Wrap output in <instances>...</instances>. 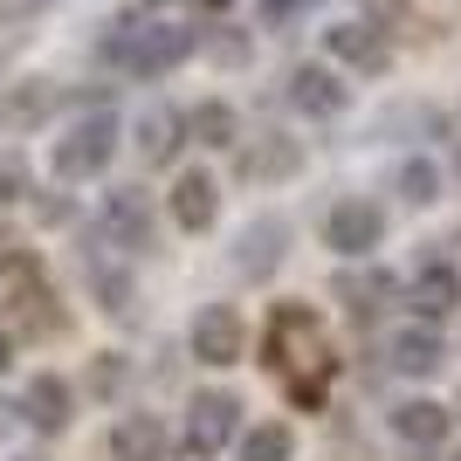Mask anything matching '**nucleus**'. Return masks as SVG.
Here are the masks:
<instances>
[{"label":"nucleus","mask_w":461,"mask_h":461,"mask_svg":"<svg viewBox=\"0 0 461 461\" xmlns=\"http://www.w3.org/2000/svg\"><path fill=\"white\" fill-rule=\"evenodd\" d=\"M90 289L104 296V310H131V276L124 269H90Z\"/></svg>","instance_id":"obj_24"},{"label":"nucleus","mask_w":461,"mask_h":461,"mask_svg":"<svg viewBox=\"0 0 461 461\" xmlns=\"http://www.w3.org/2000/svg\"><path fill=\"white\" fill-rule=\"evenodd\" d=\"M283 241H289V228L283 221H255L249 234H241V255H234V262H241V269H276V255H283Z\"/></svg>","instance_id":"obj_19"},{"label":"nucleus","mask_w":461,"mask_h":461,"mask_svg":"<svg viewBox=\"0 0 461 461\" xmlns=\"http://www.w3.org/2000/svg\"><path fill=\"white\" fill-rule=\"evenodd\" d=\"M28 193V166L21 158H0V200H21Z\"/></svg>","instance_id":"obj_25"},{"label":"nucleus","mask_w":461,"mask_h":461,"mask_svg":"<svg viewBox=\"0 0 461 461\" xmlns=\"http://www.w3.org/2000/svg\"><path fill=\"white\" fill-rule=\"evenodd\" d=\"M186 131L200 138V145H234L241 117H234V104H200V111H186Z\"/></svg>","instance_id":"obj_20"},{"label":"nucleus","mask_w":461,"mask_h":461,"mask_svg":"<svg viewBox=\"0 0 461 461\" xmlns=\"http://www.w3.org/2000/svg\"><path fill=\"white\" fill-rule=\"evenodd\" d=\"M179 461H207V447H193V455H179Z\"/></svg>","instance_id":"obj_29"},{"label":"nucleus","mask_w":461,"mask_h":461,"mask_svg":"<svg viewBox=\"0 0 461 461\" xmlns=\"http://www.w3.org/2000/svg\"><path fill=\"white\" fill-rule=\"evenodd\" d=\"M7 262H14V234L0 228V269H7Z\"/></svg>","instance_id":"obj_27"},{"label":"nucleus","mask_w":461,"mask_h":461,"mask_svg":"<svg viewBox=\"0 0 461 461\" xmlns=\"http://www.w3.org/2000/svg\"><path fill=\"white\" fill-rule=\"evenodd\" d=\"M289 455H296V434L276 427V420H262V427L241 434V461H289Z\"/></svg>","instance_id":"obj_21"},{"label":"nucleus","mask_w":461,"mask_h":461,"mask_svg":"<svg viewBox=\"0 0 461 461\" xmlns=\"http://www.w3.org/2000/svg\"><path fill=\"white\" fill-rule=\"evenodd\" d=\"M117 379H124V366H117V358H104V366H96V393H111Z\"/></svg>","instance_id":"obj_26"},{"label":"nucleus","mask_w":461,"mask_h":461,"mask_svg":"<svg viewBox=\"0 0 461 461\" xmlns=\"http://www.w3.org/2000/svg\"><path fill=\"white\" fill-rule=\"evenodd\" d=\"M111 461H166V427L152 413H124L111 427Z\"/></svg>","instance_id":"obj_14"},{"label":"nucleus","mask_w":461,"mask_h":461,"mask_svg":"<svg viewBox=\"0 0 461 461\" xmlns=\"http://www.w3.org/2000/svg\"><path fill=\"white\" fill-rule=\"evenodd\" d=\"M455 173H461V158H455Z\"/></svg>","instance_id":"obj_31"},{"label":"nucleus","mask_w":461,"mask_h":461,"mask_svg":"<svg viewBox=\"0 0 461 461\" xmlns=\"http://www.w3.org/2000/svg\"><path fill=\"white\" fill-rule=\"evenodd\" d=\"M186 434H193V447H221L228 434H241V400L234 393H200L186 406Z\"/></svg>","instance_id":"obj_9"},{"label":"nucleus","mask_w":461,"mask_h":461,"mask_svg":"<svg viewBox=\"0 0 461 461\" xmlns=\"http://www.w3.org/2000/svg\"><path fill=\"white\" fill-rule=\"evenodd\" d=\"M241 338H249V324H241L234 303H207L193 317V358H200V366H234V358H241Z\"/></svg>","instance_id":"obj_4"},{"label":"nucleus","mask_w":461,"mask_h":461,"mask_svg":"<svg viewBox=\"0 0 461 461\" xmlns=\"http://www.w3.org/2000/svg\"><path fill=\"white\" fill-rule=\"evenodd\" d=\"M193 28H173V21H117L111 35H104V56L117 69H131V77H166L179 62L193 56Z\"/></svg>","instance_id":"obj_1"},{"label":"nucleus","mask_w":461,"mask_h":461,"mask_svg":"<svg viewBox=\"0 0 461 461\" xmlns=\"http://www.w3.org/2000/svg\"><path fill=\"white\" fill-rule=\"evenodd\" d=\"M330 56L351 62V69H372L379 77L385 62H393V49H385V28H372V21H338V28H324Z\"/></svg>","instance_id":"obj_7"},{"label":"nucleus","mask_w":461,"mask_h":461,"mask_svg":"<svg viewBox=\"0 0 461 461\" xmlns=\"http://www.w3.org/2000/svg\"><path fill=\"white\" fill-rule=\"evenodd\" d=\"M296 166H303V138L262 131L255 145H241V173H249V179H289Z\"/></svg>","instance_id":"obj_11"},{"label":"nucleus","mask_w":461,"mask_h":461,"mask_svg":"<svg viewBox=\"0 0 461 461\" xmlns=\"http://www.w3.org/2000/svg\"><path fill=\"white\" fill-rule=\"evenodd\" d=\"M324 241L338 255H372L385 241V207H372V200H338V207L324 213Z\"/></svg>","instance_id":"obj_3"},{"label":"nucleus","mask_w":461,"mask_h":461,"mask_svg":"<svg viewBox=\"0 0 461 461\" xmlns=\"http://www.w3.org/2000/svg\"><path fill=\"white\" fill-rule=\"evenodd\" d=\"M49 111H56V90L49 83H14V90L0 96V131L21 138V131H35V124H49Z\"/></svg>","instance_id":"obj_12"},{"label":"nucleus","mask_w":461,"mask_h":461,"mask_svg":"<svg viewBox=\"0 0 461 461\" xmlns=\"http://www.w3.org/2000/svg\"><path fill=\"white\" fill-rule=\"evenodd\" d=\"M49 303H56L49 289H21V296H14V324H21V330H56L62 317H56Z\"/></svg>","instance_id":"obj_23"},{"label":"nucleus","mask_w":461,"mask_h":461,"mask_svg":"<svg viewBox=\"0 0 461 461\" xmlns=\"http://www.w3.org/2000/svg\"><path fill=\"white\" fill-rule=\"evenodd\" d=\"M213 213H221L213 179H207V173H179V186H173V221H179L186 234H200V228H213Z\"/></svg>","instance_id":"obj_15"},{"label":"nucleus","mask_w":461,"mask_h":461,"mask_svg":"<svg viewBox=\"0 0 461 461\" xmlns=\"http://www.w3.org/2000/svg\"><path fill=\"white\" fill-rule=\"evenodd\" d=\"M69 413H77V393H69V379H56V372H35V379H28V393H21V420L41 427V434H62V427H69Z\"/></svg>","instance_id":"obj_6"},{"label":"nucleus","mask_w":461,"mask_h":461,"mask_svg":"<svg viewBox=\"0 0 461 461\" xmlns=\"http://www.w3.org/2000/svg\"><path fill=\"white\" fill-rule=\"evenodd\" d=\"M385 358H393V372H406V379H427V372H441V338H434L427 324H413V330L393 338Z\"/></svg>","instance_id":"obj_17"},{"label":"nucleus","mask_w":461,"mask_h":461,"mask_svg":"<svg viewBox=\"0 0 461 461\" xmlns=\"http://www.w3.org/2000/svg\"><path fill=\"white\" fill-rule=\"evenodd\" d=\"M393 434H400V441H413V447H441V441H447V406H434V400H400V406H393Z\"/></svg>","instance_id":"obj_16"},{"label":"nucleus","mask_w":461,"mask_h":461,"mask_svg":"<svg viewBox=\"0 0 461 461\" xmlns=\"http://www.w3.org/2000/svg\"><path fill=\"white\" fill-rule=\"evenodd\" d=\"M338 296H345V310H351V324H379L385 317V296H393V276L385 269H345L338 276Z\"/></svg>","instance_id":"obj_13"},{"label":"nucleus","mask_w":461,"mask_h":461,"mask_svg":"<svg viewBox=\"0 0 461 461\" xmlns=\"http://www.w3.org/2000/svg\"><path fill=\"white\" fill-rule=\"evenodd\" d=\"M0 372H7V330H0Z\"/></svg>","instance_id":"obj_28"},{"label":"nucleus","mask_w":461,"mask_h":461,"mask_svg":"<svg viewBox=\"0 0 461 461\" xmlns=\"http://www.w3.org/2000/svg\"><path fill=\"white\" fill-rule=\"evenodd\" d=\"M138 152H145V166H166V158L179 152V117L173 111H145L138 117Z\"/></svg>","instance_id":"obj_18"},{"label":"nucleus","mask_w":461,"mask_h":461,"mask_svg":"<svg viewBox=\"0 0 461 461\" xmlns=\"http://www.w3.org/2000/svg\"><path fill=\"white\" fill-rule=\"evenodd\" d=\"M400 200H413V207L441 200V173H434L427 158H406V166H400Z\"/></svg>","instance_id":"obj_22"},{"label":"nucleus","mask_w":461,"mask_h":461,"mask_svg":"<svg viewBox=\"0 0 461 461\" xmlns=\"http://www.w3.org/2000/svg\"><path fill=\"white\" fill-rule=\"evenodd\" d=\"M111 152H117V117L90 111L83 124H69V138L56 145V173L62 179H96L104 166H111Z\"/></svg>","instance_id":"obj_2"},{"label":"nucleus","mask_w":461,"mask_h":461,"mask_svg":"<svg viewBox=\"0 0 461 461\" xmlns=\"http://www.w3.org/2000/svg\"><path fill=\"white\" fill-rule=\"evenodd\" d=\"M104 234H111L124 255L152 249V207H145V193H138V186H117L111 200H104Z\"/></svg>","instance_id":"obj_5"},{"label":"nucleus","mask_w":461,"mask_h":461,"mask_svg":"<svg viewBox=\"0 0 461 461\" xmlns=\"http://www.w3.org/2000/svg\"><path fill=\"white\" fill-rule=\"evenodd\" d=\"M455 303H461V269L447 255L420 262V269H413V310H420V317H447Z\"/></svg>","instance_id":"obj_10"},{"label":"nucleus","mask_w":461,"mask_h":461,"mask_svg":"<svg viewBox=\"0 0 461 461\" xmlns=\"http://www.w3.org/2000/svg\"><path fill=\"white\" fill-rule=\"evenodd\" d=\"M289 104L303 117H338L351 104V90L330 77V69H317V62H296V69H289Z\"/></svg>","instance_id":"obj_8"},{"label":"nucleus","mask_w":461,"mask_h":461,"mask_svg":"<svg viewBox=\"0 0 461 461\" xmlns=\"http://www.w3.org/2000/svg\"><path fill=\"white\" fill-rule=\"evenodd\" d=\"M200 7H228V0H200Z\"/></svg>","instance_id":"obj_30"},{"label":"nucleus","mask_w":461,"mask_h":461,"mask_svg":"<svg viewBox=\"0 0 461 461\" xmlns=\"http://www.w3.org/2000/svg\"><path fill=\"white\" fill-rule=\"evenodd\" d=\"M455 461H461V455H455Z\"/></svg>","instance_id":"obj_32"}]
</instances>
